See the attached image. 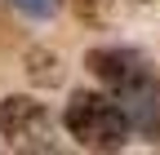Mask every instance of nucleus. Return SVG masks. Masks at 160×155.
Instances as JSON below:
<instances>
[{"label": "nucleus", "mask_w": 160, "mask_h": 155, "mask_svg": "<svg viewBox=\"0 0 160 155\" xmlns=\"http://www.w3.org/2000/svg\"><path fill=\"white\" fill-rule=\"evenodd\" d=\"M89 71L102 80L107 89L120 93V102L129 106V115L142 129H156L160 124V93H156V80L147 62L129 49H93L89 53Z\"/></svg>", "instance_id": "1"}, {"label": "nucleus", "mask_w": 160, "mask_h": 155, "mask_svg": "<svg viewBox=\"0 0 160 155\" xmlns=\"http://www.w3.org/2000/svg\"><path fill=\"white\" fill-rule=\"evenodd\" d=\"M67 129H71V138H80L85 146L93 151H102V146H120L125 142V133H129V115L125 106H116L107 102L102 93H71V102H67Z\"/></svg>", "instance_id": "2"}, {"label": "nucleus", "mask_w": 160, "mask_h": 155, "mask_svg": "<svg viewBox=\"0 0 160 155\" xmlns=\"http://www.w3.org/2000/svg\"><path fill=\"white\" fill-rule=\"evenodd\" d=\"M45 129V106L31 98H5L0 102V133L5 138H31Z\"/></svg>", "instance_id": "3"}, {"label": "nucleus", "mask_w": 160, "mask_h": 155, "mask_svg": "<svg viewBox=\"0 0 160 155\" xmlns=\"http://www.w3.org/2000/svg\"><path fill=\"white\" fill-rule=\"evenodd\" d=\"M27 71H31V80L40 75V84H58L62 75L53 71V58L49 53H27Z\"/></svg>", "instance_id": "4"}, {"label": "nucleus", "mask_w": 160, "mask_h": 155, "mask_svg": "<svg viewBox=\"0 0 160 155\" xmlns=\"http://www.w3.org/2000/svg\"><path fill=\"white\" fill-rule=\"evenodd\" d=\"M22 13H31V18H49L53 9H58V0H13Z\"/></svg>", "instance_id": "5"}]
</instances>
